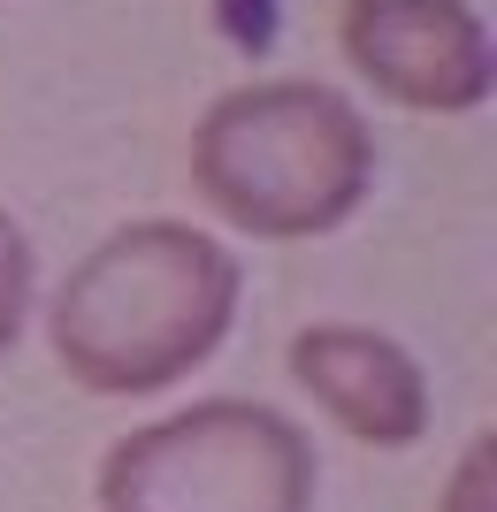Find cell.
Returning a JSON list of instances; mask_svg holds the SVG:
<instances>
[{
    "label": "cell",
    "mask_w": 497,
    "mask_h": 512,
    "mask_svg": "<svg viewBox=\"0 0 497 512\" xmlns=\"http://www.w3.org/2000/svg\"><path fill=\"white\" fill-rule=\"evenodd\" d=\"M245 260L222 237L146 214L92 245L46 299V344L92 398H153L222 352L238 329Z\"/></svg>",
    "instance_id": "6da1fadb"
},
{
    "label": "cell",
    "mask_w": 497,
    "mask_h": 512,
    "mask_svg": "<svg viewBox=\"0 0 497 512\" xmlns=\"http://www.w3.org/2000/svg\"><path fill=\"white\" fill-rule=\"evenodd\" d=\"M192 192L238 237H329L375 192V130L337 85L260 77L192 123Z\"/></svg>",
    "instance_id": "7a4b0ae2"
},
{
    "label": "cell",
    "mask_w": 497,
    "mask_h": 512,
    "mask_svg": "<svg viewBox=\"0 0 497 512\" xmlns=\"http://www.w3.org/2000/svg\"><path fill=\"white\" fill-rule=\"evenodd\" d=\"M314 444L253 398L199 406L115 436L100 459V512H314Z\"/></svg>",
    "instance_id": "3957f363"
},
{
    "label": "cell",
    "mask_w": 497,
    "mask_h": 512,
    "mask_svg": "<svg viewBox=\"0 0 497 512\" xmlns=\"http://www.w3.org/2000/svg\"><path fill=\"white\" fill-rule=\"evenodd\" d=\"M337 46L375 100L413 115H475L497 92V46L475 0H345Z\"/></svg>",
    "instance_id": "277c9868"
},
{
    "label": "cell",
    "mask_w": 497,
    "mask_h": 512,
    "mask_svg": "<svg viewBox=\"0 0 497 512\" xmlns=\"http://www.w3.org/2000/svg\"><path fill=\"white\" fill-rule=\"evenodd\" d=\"M283 367L352 444L406 451L429 436V375H421V360L406 344L368 329V321H314V329H299Z\"/></svg>",
    "instance_id": "5b68a950"
},
{
    "label": "cell",
    "mask_w": 497,
    "mask_h": 512,
    "mask_svg": "<svg viewBox=\"0 0 497 512\" xmlns=\"http://www.w3.org/2000/svg\"><path fill=\"white\" fill-rule=\"evenodd\" d=\"M31 299H39V260H31V237H23V222L0 207V360L23 344Z\"/></svg>",
    "instance_id": "8992f818"
},
{
    "label": "cell",
    "mask_w": 497,
    "mask_h": 512,
    "mask_svg": "<svg viewBox=\"0 0 497 512\" xmlns=\"http://www.w3.org/2000/svg\"><path fill=\"white\" fill-rule=\"evenodd\" d=\"M436 512H497V444L490 436H475V444L459 451L452 482H444V497H436Z\"/></svg>",
    "instance_id": "52a82bcc"
}]
</instances>
